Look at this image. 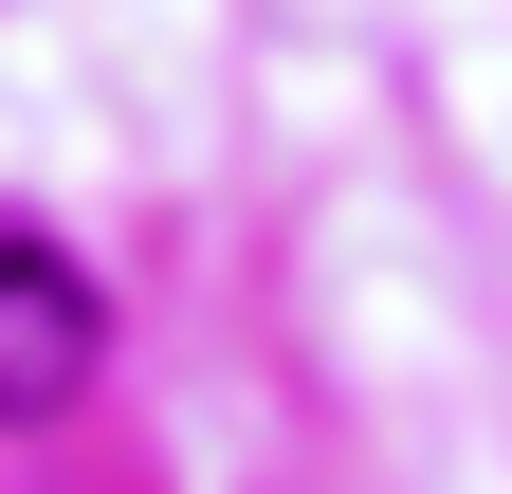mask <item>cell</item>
<instances>
[{
  "mask_svg": "<svg viewBox=\"0 0 512 494\" xmlns=\"http://www.w3.org/2000/svg\"><path fill=\"white\" fill-rule=\"evenodd\" d=\"M92 348H110V312H92V275L55 257V238H19V220H0V440L74 403V385H92Z\"/></svg>",
  "mask_w": 512,
  "mask_h": 494,
  "instance_id": "cell-1",
  "label": "cell"
}]
</instances>
